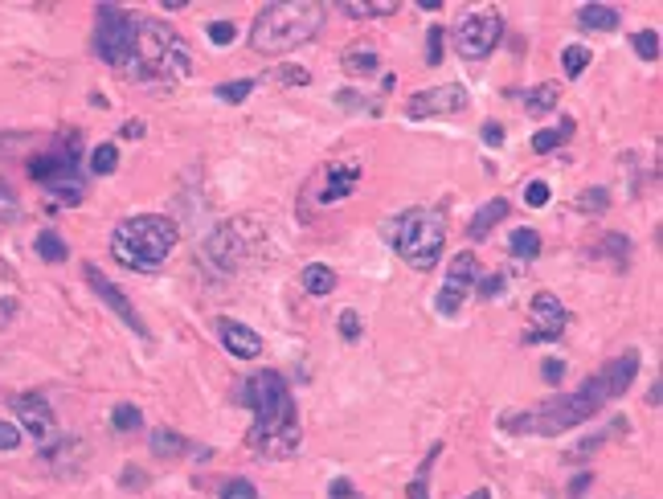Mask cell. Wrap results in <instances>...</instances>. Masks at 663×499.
Segmentation results:
<instances>
[{"mask_svg":"<svg viewBox=\"0 0 663 499\" xmlns=\"http://www.w3.org/2000/svg\"><path fill=\"white\" fill-rule=\"evenodd\" d=\"M635 373H639V352L627 348L623 356H614L602 373H594L578 393L549 397L545 405H537V410H528V430H537V434H565V430H573V426L590 422L606 401L623 397V393L631 389Z\"/></svg>","mask_w":663,"mask_h":499,"instance_id":"6da1fadb","label":"cell"},{"mask_svg":"<svg viewBox=\"0 0 663 499\" xmlns=\"http://www.w3.org/2000/svg\"><path fill=\"white\" fill-rule=\"evenodd\" d=\"M242 401L254 410V430H250V446L267 459H291L299 450V410L283 373L262 369L258 377H250L242 385Z\"/></svg>","mask_w":663,"mask_h":499,"instance_id":"7a4b0ae2","label":"cell"},{"mask_svg":"<svg viewBox=\"0 0 663 499\" xmlns=\"http://www.w3.org/2000/svg\"><path fill=\"white\" fill-rule=\"evenodd\" d=\"M189 70H193V54L185 50V41L176 37V29L156 21V17L136 13L127 62H123L119 74L140 78V82H181Z\"/></svg>","mask_w":663,"mask_h":499,"instance_id":"3957f363","label":"cell"},{"mask_svg":"<svg viewBox=\"0 0 663 499\" xmlns=\"http://www.w3.org/2000/svg\"><path fill=\"white\" fill-rule=\"evenodd\" d=\"M324 17L328 9L320 0H291V5H267L258 17H254V29H250V45L258 54L267 58H279V54H291L299 45H307L320 29H324Z\"/></svg>","mask_w":663,"mask_h":499,"instance_id":"277c9868","label":"cell"},{"mask_svg":"<svg viewBox=\"0 0 663 499\" xmlns=\"http://www.w3.org/2000/svg\"><path fill=\"white\" fill-rule=\"evenodd\" d=\"M181 242V230H176L172 217L160 213H140V217H127L123 225H115L111 234V254L115 262H123L127 270H140V275H156L164 270L168 254Z\"/></svg>","mask_w":663,"mask_h":499,"instance_id":"5b68a950","label":"cell"},{"mask_svg":"<svg viewBox=\"0 0 663 499\" xmlns=\"http://www.w3.org/2000/svg\"><path fill=\"white\" fill-rule=\"evenodd\" d=\"M393 250L414 270L438 266L442 250H447V217H442L438 209H410V213H402L397 234H393Z\"/></svg>","mask_w":663,"mask_h":499,"instance_id":"8992f818","label":"cell"},{"mask_svg":"<svg viewBox=\"0 0 663 499\" xmlns=\"http://www.w3.org/2000/svg\"><path fill=\"white\" fill-rule=\"evenodd\" d=\"M29 176L50 189L54 201L78 205L82 201V176H78V131H66V144L54 152H41L29 160Z\"/></svg>","mask_w":663,"mask_h":499,"instance_id":"52a82bcc","label":"cell"},{"mask_svg":"<svg viewBox=\"0 0 663 499\" xmlns=\"http://www.w3.org/2000/svg\"><path fill=\"white\" fill-rule=\"evenodd\" d=\"M504 37V17L500 9H475L455 25V54L463 62H483Z\"/></svg>","mask_w":663,"mask_h":499,"instance_id":"ba28073f","label":"cell"},{"mask_svg":"<svg viewBox=\"0 0 663 499\" xmlns=\"http://www.w3.org/2000/svg\"><path fill=\"white\" fill-rule=\"evenodd\" d=\"M131 25H136V13H127L119 5H99V13H95V54L111 70H123V62H127Z\"/></svg>","mask_w":663,"mask_h":499,"instance_id":"9c48e42d","label":"cell"},{"mask_svg":"<svg viewBox=\"0 0 663 499\" xmlns=\"http://www.w3.org/2000/svg\"><path fill=\"white\" fill-rule=\"evenodd\" d=\"M479 283V258L471 254V250H459L455 258H451V266H447V283H442V291H438V299H434V307H438V315H459V307H463V299H467V291Z\"/></svg>","mask_w":663,"mask_h":499,"instance_id":"30bf717a","label":"cell"},{"mask_svg":"<svg viewBox=\"0 0 663 499\" xmlns=\"http://www.w3.org/2000/svg\"><path fill=\"white\" fill-rule=\"evenodd\" d=\"M467 107H471L467 86L447 82V86H430V90H422V95H414L410 107H406V115L410 119H455Z\"/></svg>","mask_w":663,"mask_h":499,"instance_id":"8fae6325","label":"cell"},{"mask_svg":"<svg viewBox=\"0 0 663 499\" xmlns=\"http://www.w3.org/2000/svg\"><path fill=\"white\" fill-rule=\"evenodd\" d=\"M13 410H17V418L25 422V430H29L33 442L50 446V442L58 438V418H54L50 401L41 397V393H21V397H13Z\"/></svg>","mask_w":663,"mask_h":499,"instance_id":"7c38bea8","label":"cell"},{"mask_svg":"<svg viewBox=\"0 0 663 499\" xmlns=\"http://www.w3.org/2000/svg\"><path fill=\"white\" fill-rule=\"evenodd\" d=\"M528 344H545V340H557L569 324V311L561 307V299L553 291H541L533 299V311H528Z\"/></svg>","mask_w":663,"mask_h":499,"instance_id":"4fadbf2b","label":"cell"},{"mask_svg":"<svg viewBox=\"0 0 663 499\" xmlns=\"http://www.w3.org/2000/svg\"><path fill=\"white\" fill-rule=\"evenodd\" d=\"M86 283L95 287V295H99V299H103V303H107V307L119 315V320H123L131 332L140 336V340H148V336H152V332H148V324H144V315H140L136 307H131V299H127V295H123V291H119V287H115V283L103 275L99 266H86Z\"/></svg>","mask_w":663,"mask_h":499,"instance_id":"5bb4252c","label":"cell"},{"mask_svg":"<svg viewBox=\"0 0 663 499\" xmlns=\"http://www.w3.org/2000/svg\"><path fill=\"white\" fill-rule=\"evenodd\" d=\"M217 336H221V344H226V352L238 356V360H254L262 352L258 332L242 320H217Z\"/></svg>","mask_w":663,"mask_h":499,"instance_id":"9a60e30c","label":"cell"},{"mask_svg":"<svg viewBox=\"0 0 663 499\" xmlns=\"http://www.w3.org/2000/svg\"><path fill=\"white\" fill-rule=\"evenodd\" d=\"M357 180H361V164H357V160H336V164H328L320 201H324V205H332V201H344L352 189H357Z\"/></svg>","mask_w":663,"mask_h":499,"instance_id":"2e32d148","label":"cell"},{"mask_svg":"<svg viewBox=\"0 0 663 499\" xmlns=\"http://www.w3.org/2000/svg\"><path fill=\"white\" fill-rule=\"evenodd\" d=\"M508 213H512V201H504V197H492L488 205H483V209L471 217V225H467V238H471V242H483V238H488V234L496 230V225H500Z\"/></svg>","mask_w":663,"mask_h":499,"instance_id":"e0dca14e","label":"cell"},{"mask_svg":"<svg viewBox=\"0 0 663 499\" xmlns=\"http://www.w3.org/2000/svg\"><path fill=\"white\" fill-rule=\"evenodd\" d=\"M557 103H561V86H557V82H541V86H533V90L524 95V111L533 115V119L553 115Z\"/></svg>","mask_w":663,"mask_h":499,"instance_id":"ac0fdd59","label":"cell"},{"mask_svg":"<svg viewBox=\"0 0 663 499\" xmlns=\"http://www.w3.org/2000/svg\"><path fill=\"white\" fill-rule=\"evenodd\" d=\"M573 127H578L573 119H561L557 127H545V131H537V135H533V152H537V156H545V152H557L561 144H569V140H573Z\"/></svg>","mask_w":663,"mask_h":499,"instance_id":"d6986e66","label":"cell"},{"mask_svg":"<svg viewBox=\"0 0 663 499\" xmlns=\"http://www.w3.org/2000/svg\"><path fill=\"white\" fill-rule=\"evenodd\" d=\"M578 21H582V29L614 33V29H618V9H610V5H582V9H578Z\"/></svg>","mask_w":663,"mask_h":499,"instance_id":"ffe728a7","label":"cell"},{"mask_svg":"<svg viewBox=\"0 0 663 499\" xmlns=\"http://www.w3.org/2000/svg\"><path fill=\"white\" fill-rule=\"evenodd\" d=\"M336 283H340V279H336L332 266H320V262H316V266L303 270V291H307V295H320V299H324V295L336 291Z\"/></svg>","mask_w":663,"mask_h":499,"instance_id":"44dd1931","label":"cell"},{"mask_svg":"<svg viewBox=\"0 0 663 499\" xmlns=\"http://www.w3.org/2000/svg\"><path fill=\"white\" fill-rule=\"evenodd\" d=\"M152 450H156V455H164V459H181V455H189V438L160 426V430H152Z\"/></svg>","mask_w":663,"mask_h":499,"instance_id":"7402d4cb","label":"cell"},{"mask_svg":"<svg viewBox=\"0 0 663 499\" xmlns=\"http://www.w3.org/2000/svg\"><path fill=\"white\" fill-rule=\"evenodd\" d=\"M344 17L352 21H369V17H393L397 13V0H381V5H369V0H348V5H340Z\"/></svg>","mask_w":663,"mask_h":499,"instance_id":"603a6c76","label":"cell"},{"mask_svg":"<svg viewBox=\"0 0 663 499\" xmlns=\"http://www.w3.org/2000/svg\"><path fill=\"white\" fill-rule=\"evenodd\" d=\"M119 168V148L115 144H99L91 156H86V172L91 176H111Z\"/></svg>","mask_w":663,"mask_h":499,"instance_id":"cb8c5ba5","label":"cell"},{"mask_svg":"<svg viewBox=\"0 0 663 499\" xmlns=\"http://www.w3.org/2000/svg\"><path fill=\"white\" fill-rule=\"evenodd\" d=\"M512 254L520 258V262H533V258H541V234L537 230H512Z\"/></svg>","mask_w":663,"mask_h":499,"instance_id":"d4e9b609","label":"cell"},{"mask_svg":"<svg viewBox=\"0 0 663 499\" xmlns=\"http://www.w3.org/2000/svg\"><path fill=\"white\" fill-rule=\"evenodd\" d=\"M254 78H238V82H221L217 90H213V95L221 99V103H230V107H238V103H246L250 95H254Z\"/></svg>","mask_w":663,"mask_h":499,"instance_id":"484cf974","label":"cell"},{"mask_svg":"<svg viewBox=\"0 0 663 499\" xmlns=\"http://www.w3.org/2000/svg\"><path fill=\"white\" fill-rule=\"evenodd\" d=\"M111 426L119 430V434H136L140 426H144V414H140V405H115V410H111Z\"/></svg>","mask_w":663,"mask_h":499,"instance_id":"4316f807","label":"cell"},{"mask_svg":"<svg viewBox=\"0 0 663 499\" xmlns=\"http://www.w3.org/2000/svg\"><path fill=\"white\" fill-rule=\"evenodd\" d=\"M33 246H37V258H46V262H66V254H70L66 242H62L54 230H41Z\"/></svg>","mask_w":663,"mask_h":499,"instance_id":"83f0119b","label":"cell"},{"mask_svg":"<svg viewBox=\"0 0 663 499\" xmlns=\"http://www.w3.org/2000/svg\"><path fill=\"white\" fill-rule=\"evenodd\" d=\"M377 62H381V58H377L373 50H348V54H344V70H348V74H357V78L377 74Z\"/></svg>","mask_w":663,"mask_h":499,"instance_id":"f1b7e54d","label":"cell"},{"mask_svg":"<svg viewBox=\"0 0 663 499\" xmlns=\"http://www.w3.org/2000/svg\"><path fill=\"white\" fill-rule=\"evenodd\" d=\"M586 66H590V50H586V45H565V50H561V70H565V78H578Z\"/></svg>","mask_w":663,"mask_h":499,"instance_id":"f546056e","label":"cell"},{"mask_svg":"<svg viewBox=\"0 0 663 499\" xmlns=\"http://www.w3.org/2000/svg\"><path fill=\"white\" fill-rule=\"evenodd\" d=\"M631 45H635V54H639L643 62H655V58H659V33H655V29L635 33V37H631Z\"/></svg>","mask_w":663,"mask_h":499,"instance_id":"4dcf8cb0","label":"cell"},{"mask_svg":"<svg viewBox=\"0 0 663 499\" xmlns=\"http://www.w3.org/2000/svg\"><path fill=\"white\" fill-rule=\"evenodd\" d=\"M217 495H221V499H258V487H254L250 479H226Z\"/></svg>","mask_w":663,"mask_h":499,"instance_id":"1f68e13d","label":"cell"},{"mask_svg":"<svg viewBox=\"0 0 663 499\" xmlns=\"http://www.w3.org/2000/svg\"><path fill=\"white\" fill-rule=\"evenodd\" d=\"M442 25H430V33H426V66H442Z\"/></svg>","mask_w":663,"mask_h":499,"instance_id":"d6a6232c","label":"cell"},{"mask_svg":"<svg viewBox=\"0 0 663 499\" xmlns=\"http://www.w3.org/2000/svg\"><path fill=\"white\" fill-rule=\"evenodd\" d=\"M524 205H533V209L549 205V185H545V180H528V185H524Z\"/></svg>","mask_w":663,"mask_h":499,"instance_id":"836d02e7","label":"cell"},{"mask_svg":"<svg viewBox=\"0 0 663 499\" xmlns=\"http://www.w3.org/2000/svg\"><path fill=\"white\" fill-rule=\"evenodd\" d=\"M606 205H610V193H606V189H590V193L578 201V209H582V213H602Z\"/></svg>","mask_w":663,"mask_h":499,"instance_id":"e575fe53","label":"cell"},{"mask_svg":"<svg viewBox=\"0 0 663 499\" xmlns=\"http://www.w3.org/2000/svg\"><path fill=\"white\" fill-rule=\"evenodd\" d=\"M340 336H344V340H357V336H361V315L352 311V307L340 311Z\"/></svg>","mask_w":663,"mask_h":499,"instance_id":"d590c367","label":"cell"},{"mask_svg":"<svg viewBox=\"0 0 663 499\" xmlns=\"http://www.w3.org/2000/svg\"><path fill=\"white\" fill-rule=\"evenodd\" d=\"M328 499H365V495H361L357 487H352V483L340 475V479H332V483H328Z\"/></svg>","mask_w":663,"mask_h":499,"instance_id":"8d00e7d4","label":"cell"},{"mask_svg":"<svg viewBox=\"0 0 663 499\" xmlns=\"http://www.w3.org/2000/svg\"><path fill=\"white\" fill-rule=\"evenodd\" d=\"M205 29H209V41H213V45H230L234 33H238L230 21H213V25H205Z\"/></svg>","mask_w":663,"mask_h":499,"instance_id":"74e56055","label":"cell"},{"mask_svg":"<svg viewBox=\"0 0 663 499\" xmlns=\"http://www.w3.org/2000/svg\"><path fill=\"white\" fill-rule=\"evenodd\" d=\"M500 295H504V275H492V279L483 275L479 279V299H500Z\"/></svg>","mask_w":663,"mask_h":499,"instance_id":"f35d334b","label":"cell"},{"mask_svg":"<svg viewBox=\"0 0 663 499\" xmlns=\"http://www.w3.org/2000/svg\"><path fill=\"white\" fill-rule=\"evenodd\" d=\"M17 446H21V430L13 422H0V450L9 455V450H17Z\"/></svg>","mask_w":663,"mask_h":499,"instance_id":"ab89813d","label":"cell"},{"mask_svg":"<svg viewBox=\"0 0 663 499\" xmlns=\"http://www.w3.org/2000/svg\"><path fill=\"white\" fill-rule=\"evenodd\" d=\"M483 144H488V148H504V127L500 123H483Z\"/></svg>","mask_w":663,"mask_h":499,"instance_id":"60d3db41","label":"cell"},{"mask_svg":"<svg viewBox=\"0 0 663 499\" xmlns=\"http://www.w3.org/2000/svg\"><path fill=\"white\" fill-rule=\"evenodd\" d=\"M144 483H148L144 471H136V467H127V471H123V487H127V491H144Z\"/></svg>","mask_w":663,"mask_h":499,"instance_id":"b9f144b4","label":"cell"},{"mask_svg":"<svg viewBox=\"0 0 663 499\" xmlns=\"http://www.w3.org/2000/svg\"><path fill=\"white\" fill-rule=\"evenodd\" d=\"M541 377H545L549 385H557V381L565 377V365H561V360H545V369H541Z\"/></svg>","mask_w":663,"mask_h":499,"instance_id":"7bdbcfd3","label":"cell"},{"mask_svg":"<svg viewBox=\"0 0 663 499\" xmlns=\"http://www.w3.org/2000/svg\"><path fill=\"white\" fill-rule=\"evenodd\" d=\"M275 78H279V82H295V86H303V82H307V70H299V66H287V70H279Z\"/></svg>","mask_w":663,"mask_h":499,"instance_id":"ee69618b","label":"cell"},{"mask_svg":"<svg viewBox=\"0 0 663 499\" xmlns=\"http://www.w3.org/2000/svg\"><path fill=\"white\" fill-rule=\"evenodd\" d=\"M13 315H17V303L13 299H0V332L13 324Z\"/></svg>","mask_w":663,"mask_h":499,"instance_id":"f6af8a7d","label":"cell"},{"mask_svg":"<svg viewBox=\"0 0 663 499\" xmlns=\"http://www.w3.org/2000/svg\"><path fill=\"white\" fill-rule=\"evenodd\" d=\"M119 135H127V140H140V135H144V123H140V119H131V123L119 127Z\"/></svg>","mask_w":663,"mask_h":499,"instance_id":"bcb514c9","label":"cell"},{"mask_svg":"<svg viewBox=\"0 0 663 499\" xmlns=\"http://www.w3.org/2000/svg\"><path fill=\"white\" fill-rule=\"evenodd\" d=\"M410 499H430V491H426V475L410 483Z\"/></svg>","mask_w":663,"mask_h":499,"instance_id":"7dc6e473","label":"cell"},{"mask_svg":"<svg viewBox=\"0 0 663 499\" xmlns=\"http://www.w3.org/2000/svg\"><path fill=\"white\" fill-rule=\"evenodd\" d=\"M647 405H651V410H659V381L651 385V393H647Z\"/></svg>","mask_w":663,"mask_h":499,"instance_id":"c3c4849f","label":"cell"},{"mask_svg":"<svg viewBox=\"0 0 663 499\" xmlns=\"http://www.w3.org/2000/svg\"><path fill=\"white\" fill-rule=\"evenodd\" d=\"M467 499H492V491H488V487H479V491H471Z\"/></svg>","mask_w":663,"mask_h":499,"instance_id":"681fc988","label":"cell"}]
</instances>
